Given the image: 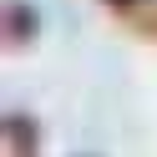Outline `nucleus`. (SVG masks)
<instances>
[{
  "label": "nucleus",
  "instance_id": "f257e3e1",
  "mask_svg": "<svg viewBox=\"0 0 157 157\" xmlns=\"http://www.w3.org/2000/svg\"><path fill=\"white\" fill-rule=\"evenodd\" d=\"M5 137H10V152L15 157H36V122H31V117L10 112V117H5Z\"/></svg>",
  "mask_w": 157,
  "mask_h": 157
},
{
  "label": "nucleus",
  "instance_id": "f03ea898",
  "mask_svg": "<svg viewBox=\"0 0 157 157\" xmlns=\"http://www.w3.org/2000/svg\"><path fill=\"white\" fill-rule=\"evenodd\" d=\"M36 25H41V15H36L31 5H21V0L5 10V31H10V41H31V36H36Z\"/></svg>",
  "mask_w": 157,
  "mask_h": 157
},
{
  "label": "nucleus",
  "instance_id": "7ed1b4c3",
  "mask_svg": "<svg viewBox=\"0 0 157 157\" xmlns=\"http://www.w3.org/2000/svg\"><path fill=\"white\" fill-rule=\"evenodd\" d=\"M112 5H137V0H112Z\"/></svg>",
  "mask_w": 157,
  "mask_h": 157
}]
</instances>
